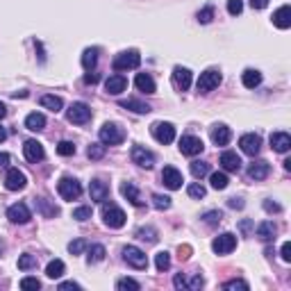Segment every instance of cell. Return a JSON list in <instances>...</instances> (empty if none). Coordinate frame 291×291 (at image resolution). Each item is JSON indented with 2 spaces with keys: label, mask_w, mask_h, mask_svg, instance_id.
<instances>
[{
  "label": "cell",
  "mask_w": 291,
  "mask_h": 291,
  "mask_svg": "<svg viewBox=\"0 0 291 291\" xmlns=\"http://www.w3.org/2000/svg\"><path fill=\"white\" fill-rule=\"evenodd\" d=\"M139 64H141L139 50H123L114 57V71H132V68H139Z\"/></svg>",
  "instance_id": "cell-1"
},
{
  "label": "cell",
  "mask_w": 291,
  "mask_h": 291,
  "mask_svg": "<svg viewBox=\"0 0 291 291\" xmlns=\"http://www.w3.org/2000/svg\"><path fill=\"white\" fill-rule=\"evenodd\" d=\"M98 137H100V143L105 146H119L125 139V132L119 123H105L98 132Z\"/></svg>",
  "instance_id": "cell-2"
},
{
  "label": "cell",
  "mask_w": 291,
  "mask_h": 291,
  "mask_svg": "<svg viewBox=\"0 0 291 291\" xmlns=\"http://www.w3.org/2000/svg\"><path fill=\"white\" fill-rule=\"evenodd\" d=\"M125 219H128L125 212L121 207H116V205H105V207H102V221H105L107 228H112V230L123 228Z\"/></svg>",
  "instance_id": "cell-3"
},
{
  "label": "cell",
  "mask_w": 291,
  "mask_h": 291,
  "mask_svg": "<svg viewBox=\"0 0 291 291\" xmlns=\"http://www.w3.org/2000/svg\"><path fill=\"white\" fill-rule=\"evenodd\" d=\"M57 191L64 200H78L82 196V185L75 177H62L57 185Z\"/></svg>",
  "instance_id": "cell-4"
},
{
  "label": "cell",
  "mask_w": 291,
  "mask_h": 291,
  "mask_svg": "<svg viewBox=\"0 0 291 291\" xmlns=\"http://www.w3.org/2000/svg\"><path fill=\"white\" fill-rule=\"evenodd\" d=\"M123 260L128 262L132 269H139V271L148 266V257H146V252L137 246H125L123 248Z\"/></svg>",
  "instance_id": "cell-5"
},
{
  "label": "cell",
  "mask_w": 291,
  "mask_h": 291,
  "mask_svg": "<svg viewBox=\"0 0 291 291\" xmlns=\"http://www.w3.org/2000/svg\"><path fill=\"white\" fill-rule=\"evenodd\" d=\"M234 248H237V237H234L232 232L219 234V237L212 241V250L216 252V255H230Z\"/></svg>",
  "instance_id": "cell-6"
},
{
  "label": "cell",
  "mask_w": 291,
  "mask_h": 291,
  "mask_svg": "<svg viewBox=\"0 0 291 291\" xmlns=\"http://www.w3.org/2000/svg\"><path fill=\"white\" fill-rule=\"evenodd\" d=\"M221 84V71H216V68H207L205 73H200V78H198V91L200 93H209V91H214Z\"/></svg>",
  "instance_id": "cell-7"
},
{
  "label": "cell",
  "mask_w": 291,
  "mask_h": 291,
  "mask_svg": "<svg viewBox=\"0 0 291 291\" xmlns=\"http://www.w3.org/2000/svg\"><path fill=\"white\" fill-rule=\"evenodd\" d=\"M66 119L75 125H84L89 119H91V107H89L87 102H73V105L68 107Z\"/></svg>",
  "instance_id": "cell-8"
},
{
  "label": "cell",
  "mask_w": 291,
  "mask_h": 291,
  "mask_svg": "<svg viewBox=\"0 0 291 291\" xmlns=\"http://www.w3.org/2000/svg\"><path fill=\"white\" fill-rule=\"evenodd\" d=\"M205 148V143L200 141L198 137H194V134H185V137L180 139V153L187 155V157H194V155H200Z\"/></svg>",
  "instance_id": "cell-9"
},
{
  "label": "cell",
  "mask_w": 291,
  "mask_h": 291,
  "mask_svg": "<svg viewBox=\"0 0 291 291\" xmlns=\"http://www.w3.org/2000/svg\"><path fill=\"white\" fill-rule=\"evenodd\" d=\"M153 137L157 139L159 143H171L175 139V128L173 123H164V121H157L153 125Z\"/></svg>",
  "instance_id": "cell-10"
},
{
  "label": "cell",
  "mask_w": 291,
  "mask_h": 291,
  "mask_svg": "<svg viewBox=\"0 0 291 291\" xmlns=\"http://www.w3.org/2000/svg\"><path fill=\"white\" fill-rule=\"evenodd\" d=\"M25 185H27L25 173L18 171V168H9L7 175H5V187L9 191H21V189H25Z\"/></svg>",
  "instance_id": "cell-11"
},
{
  "label": "cell",
  "mask_w": 291,
  "mask_h": 291,
  "mask_svg": "<svg viewBox=\"0 0 291 291\" xmlns=\"http://www.w3.org/2000/svg\"><path fill=\"white\" fill-rule=\"evenodd\" d=\"M7 219L12 221V223H16V225H25L27 221L32 219V214H30V209H27L25 203H16V205H12V207L7 209Z\"/></svg>",
  "instance_id": "cell-12"
},
{
  "label": "cell",
  "mask_w": 291,
  "mask_h": 291,
  "mask_svg": "<svg viewBox=\"0 0 291 291\" xmlns=\"http://www.w3.org/2000/svg\"><path fill=\"white\" fill-rule=\"evenodd\" d=\"M239 146H241V150L246 155L255 157V155L260 153V148H262V137L260 134H255V132H248V134H243V137L239 139Z\"/></svg>",
  "instance_id": "cell-13"
},
{
  "label": "cell",
  "mask_w": 291,
  "mask_h": 291,
  "mask_svg": "<svg viewBox=\"0 0 291 291\" xmlns=\"http://www.w3.org/2000/svg\"><path fill=\"white\" fill-rule=\"evenodd\" d=\"M162 182H164V187H166V189L175 191V189H180L185 180H182V173L177 171L175 166H166L162 171Z\"/></svg>",
  "instance_id": "cell-14"
},
{
  "label": "cell",
  "mask_w": 291,
  "mask_h": 291,
  "mask_svg": "<svg viewBox=\"0 0 291 291\" xmlns=\"http://www.w3.org/2000/svg\"><path fill=\"white\" fill-rule=\"evenodd\" d=\"M132 162L141 168H153L155 166V155L146 150L143 146H134L132 148Z\"/></svg>",
  "instance_id": "cell-15"
},
{
  "label": "cell",
  "mask_w": 291,
  "mask_h": 291,
  "mask_svg": "<svg viewBox=\"0 0 291 291\" xmlns=\"http://www.w3.org/2000/svg\"><path fill=\"white\" fill-rule=\"evenodd\" d=\"M23 155H25L27 162L37 164V162H41V159L46 157V150H44V146H41L39 141L30 139V141H25V146H23Z\"/></svg>",
  "instance_id": "cell-16"
},
{
  "label": "cell",
  "mask_w": 291,
  "mask_h": 291,
  "mask_svg": "<svg viewBox=\"0 0 291 291\" xmlns=\"http://www.w3.org/2000/svg\"><path fill=\"white\" fill-rule=\"evenodd\" d=\"M173 87L180 89V91H187L191 87V71L185 66H175L173 68Z\"/></svg>",
  "instance_id": "cell-17"
},
{
  "label": "cell",
  "mask_w": 291,
  "mask_h": 291,
  "mask_svg": "<svg viewBox=\"0 0 291 291\" xmlns=\"http://www.w3.org/2000/svg\"><path fill=\"white\" fill-rule=\"evenodd\" d=\"M105 89H107V93H112V96H119V93H123L125 89H128V80L119 73L110 75V78L105 80Z\"/></svg>",
  "instance_id": "cell-18"
},
{
  "label": "cell",
  "mask_w": 291,
  "mask_h": 291,
  "mask_svg": "<svg viewBox=\"0 0 291 291\" xmlns=\"http://www.w3.org/2000/svg\"><path fill=\"white\" fill-rule=\"evenodd\" d=\"M89 196H91V200H96V203H105L107 196H110V187H107L102 180H91V185H89Z\"/></svg>",
  "instance_id": "cell-19"
},
{
  "label": "cell",
  "mask_w": 291,
  "mask_h": 291,
  "mask_svg": "<svg viewBox=\"0 0 291 291\" xmlns=\"http://www.w3.org/2000/svg\"><path fill=\"white\" fill-rule=\"evenodd\" d=\"M271 173V166H269V162H264V159H257V162H252L250 166H248V177L250 180H264L266 175Z\"/></svg>",
  "instance_id": "cell-20"
},
{
  "label": "cell",
  "mask_w": 291,
  "mask_h": 291,
  "mask_svg": "<svg viewBox=\"0 0 291 291\" xmlns=\"http://www.w3.org/2000/svg\"><path fill=\"white\" fill-rule=\"evenodd\" d=\"M221 166H223V171H228V173H237L239 168H241V159H239L237 153L225 150V153L221 155Z\"/></svg>",
  "instance_id": "cell-21"
},
{
  "label": "cell",
  "mask_w": 291,
  "mask_h": 291,
  "mask_svg": "<svg viewBox=\"0 0 291 291\" xmlns=\"http://www.w3.org/2000/svg\"><path fill=\"white\" fill-rule=\"evenodd\" d=\"M230 139H232V132H230L228 125L219 123V125H214V128H212V141H214V146H228Z\"/></svg>",
  "instance_id": "cell-22"
},
{
  "label": "cell",
  "mask_w": 291,
  "mask_h": 291,
  "mask_svg": "<svg viewBox=\"0 0 291 291\" xmlns=\"http://www.w3.org/2000/svg\"><path fill=\"white\" fill-rule=\"evenodd\" d=\"M271 148H273L275 153H287L291 148V137L287 132H273L271 134Z\"/></svg>",
  "instance_id": "cell-23"
},
{
  "label": "cell",
  "mask_w": 291,
  "mask_h": 291,
  "mask_svg": "<svg viewBox=\"0 0 291 291\" xmlns=\"http://www.w3.org/2000/svg\"><path fill=\"white\" fill-rule=\"evenodd\" d=\"M273 25L280 27V30H287V27H291V9H289V5H282V7L273 14Z\"/></svg>",
  "instance_id": "cell-24"
},
{
  "label": "cell",
  "mask_w": 291,
  "mask_h": 291,
  "mask_svg": "<svg viewBox=\"0 0 291 291\" xmlns=\"http://www.w3.org/2000/svg\"><path fill=\"white\" fill-rule=\"evenodd\" d=\"M121 194H123L125 198H128L130 203L134 205V207H141V205H143L141 194H139V191H137V187H134L132 182H123V185H121Z\"/></svg>",
  "instance_id": "cell-25"
},
{
  "label": "cell",
  "mask_w": 291,
  "mask_h": 291,
  "mask_svg": "<svg viewBox=\"0 0 291 291\" xmlns=\"http://www.w3.org/2000/svg\"><path fill=\"white\" fill-rule=\"evenodd\" d=\"M134 87H137L139 91H143V93H155V91H157V87H155V80L150 78L148 73H139L137 78H134Z\"/></svg>",
  "instance_id": "cell-26"
},
{
  "label": "cell",
  "mask_w": 291,
  "mask_h": 291,
  "mask_svg": "<svg viewBox=\"0 0 291 291\" xmlns=\"http://www.w3.org/2000/svg\"><path fill=\"white\" fill-rule=\"evenodd\" d=\"M275 234H278V228H275L273 221H264V223L257 225V237L262 241H271V239H275Z\"/></svg>",
  "instance_id": "cell-27"
},
{
  "label": "cell",
  "mask_w": 291,
  "mask_h": 291,
  "mask_svg": "<svg viewBox=\"0 0 291 291\" xmlns=\"http://www.w3.org/2000/svg\"><path fill=\"white\" fill-rule=\"evenodd\" d=\"M25 128L32 130V132H39V130H44L46 128V116L39 114V112H32V114H27Z\"/></svg>",
  "instance_id": "cell-28"
},
{
  "label": "cell",
  "mask_w": 291,
  "mask_h": 291,
  "mask_svg": "<svg viewBox=\"0 0 291 291\" xmlns=\"http://www.w3.org/2000/svg\"><path fill=\"white\" fill-rule=\"evenodd\" d=\"M241 82H243V87H246V89H255V87H260V82H262V73H260V71H255V68H248V71H243V75H241Z\"/></svg>",
  "instance_id": "cell-29"
},
{
  "label": "cell",
  "mask_w": 291,
  "mask_h": 291,
  "mask_svg": "<svg viewBox=\"0 0 291 291\" xmlns=\"http://www.w3.org/2000/svg\"><path fill=\"white\" fill-rule=\"evenodd\" d=\"M64 262L62 260H53V262H48V266H46V275H48L50 280H57V278H62L64 275Z\"/></svg>",
  "instance_id": "cell-30"
},
{
  "label": "cell",
  "mask_w": 291,
  "mask_h": 291,
  "mask_svg": "<svg viewBox=\"0 0 291 291\" xmlns=\"http://www.w3.org/2000/svg\"><path fill=\"white\" fill-rule=\"evenodd\" d=\"M96 62H98V48H87L82 53V66L84 71H93L96 68Z\"/></svg>",
  "instance_id": "cell-31"
},
{
  "label": "cell",
  "mask_w": 291,
  "mask_h": 291,
  "mask_svg": "<svg viewBox=\"0 0 291 291\" xmlns=\"http://www.w3.org/2000/svg\"><path fill=\"white\" fill-rule=\"evenodd\" d=\"M41 105H44L46 110H50V112L57 114V112L64 107V102H62V98L59 96H50V93H46V96H41Z\"/></svg>",
  "instance_id": "cell-32"
},
{
  "label": "cell",
  "mask_w": 291,
  "mask_h": 291,
  "mask_svg": "<svg viewBox=\"0 0 291 291\" xmlns=\"http://www.w3.org/2000/svg\"><path fill=\"white\" fill-rule=\"evenodd\" d=\"M121 107L132 110V112H137V114H148L150 112V105H146V102H141V100H134V98H130V100H121Z\"/></svg>",
  "instance_id": "cell-33"
},
{
  "label": "cell",
  "mask_w": 291,
  "mask_h": 291,
  "mask_svg": "<svg viewBox=\"0 0 291 291\" xmlns=\"http://www.w3.org/2000/svg\"><path fill=\"white\" fill-rule=\"evenodd\" d=\"M228 175H225V171H216V173H212L209 175V185H212V189H216V191H223L225 187H228Z\"/></svg>",
  "instance_id": "cell-34"
},
{
  "label": "cell",
  "mask_w": 291,
  "mask_h": 291,
  "mask_svg": "<svg viewBox=\"0 0 291 291\" xmlns=\"http://www.w3.org/2000/svg\"><path fill=\"white\" fill-rule=\"evenodd\" d=\"M105 246H100V243H93V246H89V264H98V262L105 260Z\"/></svg>",
  "instance_id": "cell-35"
},
{
  "label": "cell",
  "mask_w": 291,
  "mask_h": 291,
  "mask_svg": "<svg viewBox=\"0 0 291 291\" xmlns=\"http://www.w3.org/2000/svg\"><path fill=\"white\" fill-rule=\"evenodd\" d=\"M191 175L196 180H203L205 175H209V164L207 162H191Z\"/></svg>",
  "instance_id": "cell-36"
},
{
  "label": "cell",
  "mask_w": 291,
  "mask_h": 291,
  "mask_svg": "<svg viewBox=\"0 0 291 291\" xmlns=\"http://www.w3.org/2000/svg\"><path fill=\"white\" fill-rule=\"evenodd\" d=\"M155 266H157V271H168V266H171V255H168L166 250L157 252V255H155Z\"/></svg>",
  "instance_id": "cell-37"
},
{
  "label": "cell",
  "mask_w": 291,
  "mask_h": 291,
  "mask_svg": "<svg viewBox=\"0 0 291 291\" xmlns=\"http://www.w3.org/2000/svg\"><path fill=\"white\" fill-rule=\"evenodd\" d=\"M18 269H21V271L37 269V257L34 255H21V257H18Z\"/></svg>",
  "instance_id": "cell-38"
},
{
  "label": "cell",
  "mask_w": 291,
  "mask_h": 291,
  "mask_svg": "<svg viewBox=\"0 0 291 291\" xmlns=\"http://www.w3.org/2000/svg\"><path fill=\"white\" fill-rule=\"evenodd\" d=\"M105 148H107L105 143H91V146H89V150H87V155H89L91 159H102V155H105Z\"/></svg>",
  "instance_id": "cell-39"
},
{
  "label": "cell",
  "mask_w": 291,
  "mask_h": 291,
  "mask_svg": "<svg viewBox=\"0 0 291 291\" xmlns=\"http://www.w3.org/2000/svg\"><path fill=\"white\" fill-rule=\"evenodd\" d=\"M116 289H119V291H125V289L139 291V282H137V280H132V278H123V280L116 282Z\"/></svg>",
  "instance_id": "cell-40"
},
{
  "label": "cell",
  "mask_w": 291,
  "mask_h": 291,
  "mask_svg": "<svg viewBox=\"0 0 291 291\" xmlns=\"http://www.w3.org/2000/svg\"><path fill=\"white\" fill-rule=\"evenodd\" d=\"M189 196L191 198H196V200H200V198H205V194H207V191H205V187L203 185H198V182H194V185H189Z\"/></svg>",
  "instance_id": "cell-41"
},
{
  "label": "cell",
  "mask_w": 291,
  "mask_h": 291,
  "mask_svg": "<svg viewBox=\"0 0 291 291\" xmlns=\"http://www.w3.org/2000/svg\"><path fill=\"white\" fill-rule=\"evenodd\" d=\"M153 205L157 209H168V207H171V198H168V196H162V194H155L153 196Z\"/></svg>",
  "instance_id": "cell-42"
},
{
  "label": "cell",
  "mask_w": 291,
  "mask_h": 291,
  "mask_svg": "<svg viewBox=\"0 0 291 291\" xmlns=\"http://www.w3.org/2000/svg\"><path fill=\"white\" fill-rule=\"evenodd\" d=\"M57 153L62 155V157H71V155H75V146L73 141H62L57 146Z\"/></svg>",
  "instance_id": "cell-43"
},
{
  "label": "cell",
  "mask_w": 291,
  "mask_h": 291,
  "mask_svg": "<svg viewBox=\"0 0 291 291\" xmlns=\"http://www.w3.org/2000/svg\"><path fill=\"white\" fill-rule=\"evenodd\" d=\"M73 219H75V221H87V219H91V207L82 205V207L73 209Z\"/></svg>",
  "instance_id": "cell-44"
},
{
  "label": "cell",
  "mask_w": 291,
  "mask_h": 291,
  "mask_svg": "<svg viewBox=\"0 0 291 291\" xmlns=\"http://www.w3.org/2000/svg\"><path fill=\"white\" fill-rule=\"evenodd\" d=\"M137 237H139V239H148L150 243H155V241H157V232H155L153 228H139Z\"/></svg>",
  "instance_id": "cell-45"
},
{
  "label": "cell",
  "mask_w": 291,
  "mask_h": 291,
  "mask_svg": "<svg viewBox=\"0 0 291 291\" xmlns=\"http://www.w3.org/2000/svg\"><path fill=\"white\" fill-rule=\"evenodd\" d=\"M203 221H205V223H207V225H219L221 221H223V214L214 209V212H207V214H205Z\"/></svg>",
  "instance_id": "cell-46"
},
{
  "label": "cell",
  "mask_w": 291,
  "mask_h": 291,
  "mask_svg": "<svg viewBox=\"0 0 291 291\" xmlns=\"http://www.w3.org/2000/svg\"><path fill=\"white\" fill-rule=\"evenodd\" d=\"M84 248H87V243H84L82 239H75V241L68 243V252H71V255H80Z\"/></svg>",
  "instance_id": "cell-47"
},
{
  "label": "cell",
  "mask_w": 291,
  "mask_h": 291,
  "mask_svg": "<svg viewBox=\"0 0 291 291\" xmlns=\"http://www.w3.org/2000/svg\"><path fill=\"white\" fill-rule=\"evenodd\" d=\"M228 12L232 14V16L241 14L243 12V3H241V0H228Z\"/></svg>",
  "instance_id": "cell-48"
},
{
  "label": "cell",
  "mask_w": 291,
  "mask_h": 291,
  "mask_svg": "<svg viewBox=\"0 0 291 291\" xmlns=\"http://www.w3.org/2000/svg\"><path fill=\"white\" fill-rule=\"evenodd\" d=\"M21 289H41V282L37 278H23L21 280Z\"/></svg>",
  "instance_id": "cell-49"
},
{
  "label": "cell",
  "mask_w": 291,
  "mask_h": 291,
  "mask_svg": "<svg viewBox=\"0 0 291 291\" xmlns=\"http://www.w3.org/2000/svg\"><path fill=\"white\" fill-rule=\"evenodd\" d=\"M212 18H214V9H212V7H205L203 12L198 14V21H200V23H209Z\"/></svg>",
  "instance_id": "cell-50"
},
{
  "label": "cell",
  "mask_w": 291,
  "mask_h": 291,
  "mask_svg": "<svg viewBox=\"0 0 291 291\" xmlns=\"http://www.w3.org/2000/svg\"><path fill=\"white\" fill-rule=\"evenodd\" d=\"M223 289H248V282H243V280H230V282L223 284Z\"/></svg>",
  "instance_id": "cell-51"
},
{
  "label": "cell",
  "mask_w": 291,
  "mask_h": 291,
  "mask_svg": "<svg viewBox=\"0 0 291 291\" xmlns=\"http://www.w3.org/2000/svg\"><path fill=\"white\" fill-rule=\"evenodd\" d=\"M200 287H203V278H200V275H194V278L187 282V289H200Z\"/></svg>",
  "instance_id": "cell-52"
},
{
  "label": "cell",
  "mask_w": 291,
  "mask_h": 291,
  "mask_svg": "<svg viewBox=\"0 0 291 291\" xmlns=\"http://www.w3.org/2000/svg\"><path fill=\"white\" fill-rule=\"evenodd\" d=\"M280 255H282L284 262H291V243H282V250H280Z\"/></svg>",
  "instance_id": "cell-53"
},
{
  "label": "cell",
  "mask_w": 291,
  "mask_h": 291,
  "mask_svg": "<svg viewBox=\"0 0 291 291\" xmlns=\"http://www.w3.org/2000/svg\"><path fill=\"white\" fill-rule=\"evenodd\" d=\"M173 284H175V289H187V278L185 275H175V280H173Z\"/></svg>",
  "instance_id": "cell-54"
},
{
  "label": "cell",
  "mask_w": 291,
  "mask_h": 291,
  "mask_svg": "<svg viewBox=\"0 0 291 291\" xmlns=\"http://www.w3.org/2000/svg\"><path fill=\"white\" fill-rule=\"evenodd\" d=\"M252 9H264L266 5H269V0H250Z\"/></svg>",
  "instance_id": "cell-55"
},
{
  "label": "cell",
  "mask_w": 291,
  "mask_h": 291,
  "mask_svg": "<svg viewBox=\"0 0 291 291\" xmlns=\"http://www.w3.org/2000/svg\"><path fill=\"white\" fill-rule=\"evenodd\" d=\"M230 207L241 209V207H243V200H241V198H230Z\"/></svg>",
  "instance_id": "cell-56"
},
{
  "label": "cell",
  "mask_w": 291,
  "mask_h": 291,
  "mask_svg": "<svg viewBox=\"0 0 291 291\" xmlns=\"http://www.w3.org/2000/svg\"><path fill=\"white\" fill-rule=\"evenodd\" d=\"M264 209H269V212H280V205L269 203V200H266V203H264Z\"/></svg>",
  "instance_id": "cell-57"
},
{
  "label": "cell",
  "mask_w": 291,
  "mask_h": 291,
  "mask_svg": "<svg viewBox=\"0 0 291 291\" xmlns=\"http://www.w3.org/2000/svg\"><path fill=\"white\" fill-rule=\"evenodd\" d=\"M84 82H87V84H93V82H98V75L93 73V71H89V75H87V78H84Z\"/></svg>",
  "instance_id": "cell-58"
},
{
  "label": "cell",
  "mask_w": 291,
  "mask_h": 291,
  "mask_svg": "<svg viewBox=\"0 0 291 291\" xmlns=\"http://www.w3.org/2000/svg\"><path fill=\"white\" fill-rule=\"evenodd\" d=\"M59 289H80V284L78 282H62Z\"/></svg>",
  "instance_id": "cell-59"
},
{
  "label": "cell",
  "mask_w": 291,
  "mask_h": 291,
  "mask_svg": "<svg viewBox=\"0 0 291 291\" xmlns=\"http://www.w3.org/2000/svg\"><path fill=\"white\" fill-rule=\"evenodd\" d=\"M7 162H9V155L7 153H0V166H5Z\"/></svg>",
  "instance_id": "cell-60"
},
{
  "label": "cell",
  "mask_w": 291,
  "mask_h": 291,
  "mask_svg": "<svg viewBox=\"0 0 291 291\" xmlns=\"http://www.w3.org/2000/svg\"><path fill=\"white\" fill-rule=\"evenodd\" d=\"M5 139H7V132H5V128H0V143H3Z\"/></svg>",
  "instance_id": "cell-61"
},
{
  "label": "cell",
  "mask_w": 291,
  "mask_h": 291,
  "mask_svg": "<svg viewBox=\"0 0 291 291\" xmlns=\"http://www.w3.org/2000/svg\"><path fill=\"white\" fill-rule=\"evenodd\" d=\"M5 114H7V110H5V105L0 102V119H5Z\"/></svg>",
  "instance_id": "cell-62"
},
{
  "label": "cell",
  "mask_w": 291,
  "mask_h": 291,
  "mask_svg": "<svg viewBox=\"0 0 291 291\" xmlns=\"http://www.w3.org/2000/svg\"><path fill=\"white\" fill-rule=\"evenodd\" d=\"M0 252H3V243H0Z\"/></svg>",
  "instance_id": "cell-63"
}]
</instances>
